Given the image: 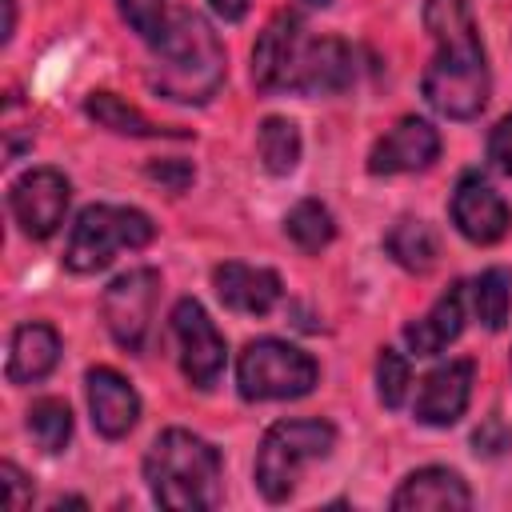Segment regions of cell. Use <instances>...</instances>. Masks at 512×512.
Listing matches in <instances>:
<instances>
[{"mask_svg": "<svg viewBox=\"0 0 512 512\" xmlns=\"http://www.w3.org/2000/svg\"><path fill=\"white\" fill-rule=\"evenodd\" d=\"M424 28L436 40L420 80L424 100L448 120H472L488 104V64L468 0H424Z\"/></svg>", "mask_w": 512, "mask_h": 512, "instance_id": "obj_1", "label": "cell"}, {"mask_svg": "<svg viewBox=\"0 0 512 512\" xmlns=\"http://www.w3.org/2000/svg\"><path fill=\"white\" fill-rule=\"evenodd\" d=\"M148 84L176 104H204L208 96H216V88L224 84V44L200 12H168L160 36L152 40Z\"/></svg>", "mask_w": 512, "mask_h": 512, "instance_id": "obj_2", "label": "cell"}, {"mask_svg": "<svg viewBox=\"0 0 512 512\" xmlns=\"http://www.w3.org/2000/svg\"><path fill=\"white\" fill-rule=\"evenodd\" d=\"M144 480L160 508L208 512L220 504V452L188 428H164L144 456Z\"/></svg>", "mask_w": 512, "mask_h": 512, "instance_id": "obj_3", "label": "cell"}, {"mask_svg": "<svg viewBox=\"0 0 512 512\" xmlns=\"http://www.w3.org/2000/svg\"><path fill=\"white\" fill-rule=\"evenodd\" d=\"M336 448V428L328 420H280L264 432L256 452V488L264 500L280 504L292 496L304 464L324 460Z\"/></svg>", "mask_w": 512, "mask_h": 512, "instance_id": "obj_4", "label": "cell"}, {"mask_svg": "<svg viewBox=\"0 0 512 512\" xmlns=\"http://www.w3.org/2000/svg\"><path fill=\"white\" fill-rule=\"evenodd\" d=\"M156 236V224L140 208H116V204H88L64 244V264L80 276L100 272L112 264L120 248H144Z\"/></svg>", "mask_w": 512, "mask_h": 512, "instance_id": "obj_5", "label": "cell"}, {"mask_svg": "<svg viewBox=\"0 0 512 512\" xmlns=\"http://www.w3.org/2000/svg\"><path fill=\"white\" fill-rule=\"evenodd\" d=\"M316 360L288 340H252L236 360V388L244 400H296L316 388Z\"/></svg>", "mask_w": 512, "mask_h": 512, "instance_id": "obj_6", "label": "cell"}, {"mask_svg": "<svg viewBox=\"0 0 512 512\" xmlns=\"http://www.w3.org/2000/svg\"><path fill=\"white\" fill-rule=\"evenodd\" d=\"M156 292H160L156 268H128L104 288V324H108L112 340L124 352L144 348L152 308H156Z\"/></svg>", "mask_w": 512, "mask_h": 512, "instance_id": "obj_7", "label": "cell"}, {"mask_svg": "<svg viewBox=\"0 0 512 512\" xmlns=\"http://www.w3.org/2000/svg\"><path fill=\"white\" fill-rule=\"evenodd\" d=\"M172 336L180 344V368H184L188 384L208 392L220 380V372H224V352L228 348H224V336L216 332V324H212V316L204 312L200 300H192V296L176 300V308H172Z\"/></svg>", "mask_w": 512, "mask_h": 512, "instance_id": "obj_8", "label": "cell"}, {"mask_svg": "<svg viewBox=\"0 0 512 512\" xmlns=\"http://www.w3.org/2000/svg\"><path fill=\"white\" fill-rule=\"evenodd\" d=\"M68 200H72V188H68L64 172H56V168H32L8 188V208L20 224V232L32 240H48L64 224Z\"/></svg>", "mask_w": 512, "mask_h": 512, "instance_id": "obj_9", "label": "cell"}, {"mask_svg": "<svg viewBox=\"0 0 512 512\" xmlns=\"http://www.w3.org/2000/svg\"><path fill=\"white\" fill-rule=\"evenodd\" d=\"M356 76L352 64V48L336 36H304L288 72V92H304V96H324V92H344Z\"/></svg>", "mask_w": 512, "mask_h": 512, "instance_id": "obj_10", "label": "cell"}, {"mask_svg": "<svg viewBox=\"0 0 512 512\" xmlns=\"http://www.w3.org/2000/svg\"><path fill=\"white\" fill-rule=\"evenodd\" d=\"M440 156V132L424 116H400L368 152L372 176H400L420 172Z\"/></svg>", "mask_w": 512, "mask_h": 512, "instance_id": "obj_11", "label": "cell"}, {"mask_svg": "<svg viewBox=\"0 0 512 512\" xmlns=\"http://www.w3.org/2000/svg\"><path fill=\"white\" fill-rule=\"evenodd\" d=\"M304 36H308L304 20L288 8L264 24V32L252 48V84L260 92H288V72H292V60H296V48Z\"/></svg>", "mask_w": 512, "mask_h": 512, "instance_id": "obj_12", "label": "cell"}, {"mask_svg": "<svg viewBox=\"0 0 512 512\" xmlns=\"http://www.w3.org/2000/svg\"><path fill=\"white\" fill-rule=\"evenodd\" d=\"M452 220L472 244H496L512 228V208L488 180L464 176L452 192Z\"/></svg>", "mask_w": 512, "mask_h": 512, "instance_id": "obj_13", "label": "cell"}, {"mask_svg": "<svg viewBox=\"0 0 512 512\" xmlns=\"http://www.w3.org/2000/svg\"><path fill=\"white\" fill-rule=\"evenodd\" d=\"M472 376H476L472 360H448V364L432 368L416 392V420L432 424V428L456 424L472 400Z\"/></svg>", "mask_w": 512, "mask_h": 512, "instance_id": "obj_14", "label": "cell"}, {"mask_svg": "<svg viewBox=\"0 0 512 512\" xmlns=\"http://www.w3.org/2000/svg\"><path fill=\"white\" fill-rule=\"evenodd\" d=\"M84 388H88V408H92V424H96L100 436L120 440L136 428L140 396L116 368H88Z\"/></svg>", "mask_w": 512, "mask_h": 512, "instance_id": "obj_15", "label": "cell"}, {"mask_svg": "<svg viewBox=\"0 0 512 512\" xmlns=\"http://www.w3.org/2000/svg\"><path fill=\"white\" fill-rule=\"evenodd\" d=\"M212 284H216V296L224 308L232 312H244V316H268L280 300V276L272 268H252V264H240V260H228L212 272Z\"/></svg>", "mask_w": 512, "mask_h": 512, "instance_id": "obj_16", "label": "cell"}, {"mask_svg": "<svg viewBox=\"0 0 512 512\" xmlns=\"http://www.w3.org/2000/svg\"><path fill=\"white\" fill-rule=\"evenodd\" d=\"M472 504L468 484L452 468H420L392 492L396 512H460Z\"/></svg>", "mask_w": 512, "mask_h": 512, "instance_id": "obj_17", "label": "cell"}, {"mask_svg": "<svg viewBox=\"0 0 512 512\" xmlns=\"http://www.w3.org/2000/svg\"><path fill=\"white\" fill-rule=\"evenodd\" d=\"M56 360H60V336H56V328L32 320V324H20L12 332L4 376H8V384H36V380H44L56 368Z\"/></svg>", "mask_w": 512, "mask_h": 512, "instance_id": "obj_18", "label": "cell"}, {"mask_svg": "<svg viewBox=\"0 0 512 512\" xmlns=\"http://www.w3.org/2000/svg\"><path fill=\"white\" fill-rule=\"evenodd\" d=\"M464 292H468L464 284H448V292L420 320H412L404 328V340L416 356H436L460 336V328H464Z\"/></svg>", "mask_w": 512, "mask_h": 512, "instance_id": "obj_19", "label": "cell"}, {"mask_svg": "<svg viewBox=\"0 0 512 512\" xmlns=\"http://www.w3.org/2000/svg\"><path fill=\"white\" fill-rule=\"evenodd\" d=\"M84 112L100 128H108L116 136H188V132H176V128H160L156 120H148L140 108H132L128 100H120L116 92H88Z\"/></svg>", "mask_w": 512, "mask_h": 512, "instance_id": "obj_20", "label": "cell"}, {"mask_svg": "<svg viewBox=\"0 0 512 512\" xmlns=\"http://www.w3.org/2000/svg\"><path fill=\"white\" fill-rule=\"evenodd\" d=\"M384 248L392 252V260L408 272H428L440 256V240L432 232V224H424L420 216H400L388 236H384Z\"/></svg>", "mask_w": 512, "mask_h": 512, "instance_id": "obj_21", "label": "cell"}, {"mask_svg": "<svg viewBox=\"0 0 512 512\" xmlns=\"http://www.w3.org/2000/svg\"><path fill=\"white\" fill-rule=\"evenodd\" d=\"M300 128L284 116H268L256 132V152H260V164L272 172V176H288L296 164H300Z\"/></svg>", "mask_w": 512, "mask_h": 512, "instance_id": "obj_22", "label": "cell"}, {"mask_svg": "<svg viewBox=\"0 0 512 512\" xmlns=\"http://www.w3.org/2000/svg\"><path fill=\"white\" fill-rule=\"evenodd\" d=\"M468 292H472L476 320L488 332H500L508 324V312H512V272L508 268H488V272L476 276V284Z\"/></svg>", "mask_w": 512, "mask_h": 512, "instance_id": "obj_23", "label": "cell"}, {"mask_svg": "<svg viewBox=\"0 0 512 512\" xmlns=\"http://www.w3.org/2000/svg\"><path fill=\"white\" fill-rule=\"evenodd\" d=\"M284 236L300 248V252H320L332 244L336 236V220L320 200H300L292 204V212L284 216Z\"/></svg>", "mask_w": 512, "mask_h": 512, "instance_id": "obj_24", "label": "cell"}, {"mask_svg": "<svg viewBox=\"0 0 512 512\" xmlns=\"http://www.w3.org/2000/svg\"><path fill=\"white\" fill-rule=\"evenodd\" d=\"M28 432L36 436V444L44 452H64V444L72 440V408L56 396L36 400L28 408Z\"/></svg>", "mask_w": 512, "mask_h": 512, "instance_id": "obj_25", "label": "cell"}, {"mask_svg": "<svg viewBox=\"0 0 512 512\" xmlns=\"http://www.w3.org/2000/svg\"><path fill=\"white\" fill-rule=\"evenodd\" d=\"M408 384H412L408 360L396 348H380V356H376V396H380V404L400 408L404 396H408Z\"/></svg>", "mask_w": 512, "mask_h": 512, "instance_id": "obj_26", "label": "cell"}, {"mask_svg": "<svg viewBox=\"0 0 512 512\" xmlns=\"http://www.w3.org/2000/svg\"><path fill=\"white\" fill-rule=\"evenodd\" d=\"M120 4V16L132 24V32H140L148 44L160 36L168 12H164V0H116Z\"/></svg>", "mask_w": 512, "mask_h": 512, "instance_id": "obj_27", "label": "cell"}, {"mask_svg": "<svg viewBox=\"0 0 512 512\" xmlns=\"http://www.w3.org/2000/svg\"><path fill=\"white\" fill-rule=\"evenodd\" d=\"M0 484H4V508L20 512V508H28V504H32V480H28L12 460H4V464H0Z\"/></svg>", "mask_w": 512, "mask_h": 512, "instance_id": "obj_28", "label": "cell"}, {"mask_svg": "<svg viewBox=\"0 0 512 512\" xmlns=\"http://www.w3.org/2000/svg\"><path fill=\"white\" fill-rule=\"evenodd\" d=\"M192 164L188 160H160V164H148V180L164 184L168 192H184L192 184Z\"/></svg>", "mask_w": 512, "mask_h": 512, "instance_id": "obj_29", "label": "cell"}, {"mask_svg": "<svg viewBox=\"0 0 512 512\" xmlns=\"http://www.w3.org/2000/svg\"><path fill=\"white\" fill-rule=\"evenodd\" d=\"M488 160L504 176H512V112L504 120H496V128H492V136H488Z\"/></svg>", "mask_w": 512, "mask_h": 512, "instance_id": "obj_30", "label": "cell"}, {"mask_svg": "<svg viewBox=\"0 0 512 512\" xmlns=\"http://www.w3.org/2000/svg\"><path fill=\"white\" fill-rule=\"evenodd\" d=\"M472 444H476V452H484V456H500V452L512 444V432L504 428V420H500V416H488V420L476 428Z\"/></svg>", "mask_w": 512, "mask_h": 512, "instance_id": "obj_31", "label": "cell"}, {"mask_svg": "<svg viewBox=\"0 0 512 512\" xmlns=\"http://www.w3.org/2000/svg\"><path fill=\"white\" fill-rule=\"evenodd\" d=\"M208 4L224 20H244V12H248V0H208Z\"/></svg>", "mask_w": 512, "mask_h": 512, "instance_id": "obj_32", "label": "cell"}, {"mask_svg": "<svg viewBox=\"0 0 512 512\" xmlns=\"http://www.w3.org/2000/svg\"><path fill=\"white\" fill-rule=\"evenodd\" d=\"M0 4H4V32H0V40L8 44L12 40V28H16V4L12 0H0Z\"/></svg>", "mask_w": 512, "mask_h": 512, "instance_id": "obj_33", "label": "cell"}, {"mask_svg": "<svg viewBox=\"0 0 512 512\" xmlns=\"http://www.w3.org/2000/svg\"><path fill=\"white\" fill-rule=\"evenodd\" d=\"M304 4H312V8H328L332 0H304Z\"/></svg>", "mask_w": 512, "mask_h": 512, "instance_id": "obj_34", "label": "cell"}]
</instances>
